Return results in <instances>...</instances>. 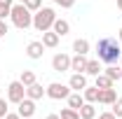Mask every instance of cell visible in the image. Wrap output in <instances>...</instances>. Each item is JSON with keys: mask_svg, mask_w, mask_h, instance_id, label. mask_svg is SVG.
Instances as JSON below:
<instances>
[{"mask_svg": "<svg viewBox=\"0 0 122 119\" xmlns=\"http://www.w3.org/2000/svg\"><path fill=\"white\" fill-rule=\"evenodd\" d=\"M120 56H122V47H120V40L117 37H101L96 42V59L106 65H113V63H120Z\"/></svg>", "mask_w": 122, "mask_h": 119, "instance_id": "6da1fadb", "label": "cell"}, {"mask_svg": "<svg viewBox=\"0 0 122 119\" xmlns=\"http://www.w3.org/2000/svg\"><path fill=\"white\" fill-rule=\"evenodd\" d=\"M10 19H12V23H14L19 30H26V28H30V26H33V12H30L24 2H16V5H12Z\"/></svg>", "mask_w": 122, "mask_h": 119, "instance_id": "7a4b0ae2", "label": "cell"}, {"mask_svg": "<svg viewBox=\"0 0 122 119\" xmlns=\"http://www.w3.org/2000/svg\"><path fill=\"white\" fill-rule=\"evenodd\" d=\"M56 21V12L52 7H40L38 12H33V28L38 33H45V30H52Z\"/></svg>", "mask_w": 122, "mask_h": 119, "instance_id": "3957f363", "label": "cell"}, {"mask_svg": "<svg viewBox=\"0 0 122 119\" xmlns=\"http://www.w3.org/2000/svg\"><path fill=\"white\" fill-rule=\"evenodd\" d=\"M45 91H47V98H52V101H66L71 96V87L61 84V82H52Z\"/></svg>", "mask_w": 122, "mask_h": 119, "instance_id": "277c9868", "label": "cell"}, {"mask_svg": "<svg viewBox=\"0 0 122 119\" xmlns=\"http://www.w3.org/2000/svg\"><path fill=\"white\" fill-rule=\"evenodd\" d=\"M24 98H26V87H24L19 79H16V82H10V84H7V101L19 105Z\"/></svg>", "mask_w": 122, "mask_h": 119, "instance_id": "5b68a950", "label": "cell"}, {"mask_svg": "<svg viewBox=\"0 0 122 119\" xmlns=\"http://www.w3.org/2000/svg\"><path fill=\"white\" fill-rule=\"evenodd\" d=\"M52 70H56V73H66V70H71V56L68 54H54V59H52Z\"/></svg>", "mask_w": 122, "mask_h": 119, "instance_id": "8992f818", "label": "cell"}, {"mask_svg": "<svg viewBox=\"0 0 122 119\" xmlns=\"http://www.w3.org/2000/svg\"><path fill=\"white\" fill-rule=\"evenodd\" d=\"M45 49L47 47L42 45V40H33V42H28V47H26V56H28L30 61H38V59H42Z\"/></svg>", "mask_w": 122, "mask_h": 119, "instance_id": "52a82bcc", "label": "cell"}, {"mask_svg": "<svg viewBox=\"0 0 122 119\" xmlns=\"http://www.w3.org/2000/svg\"><path fill=\"white\" fill-rule=\"evenodd\" d=\"M35 110H38V107H35V101L26 96V98L19 103V110H16V112H19V117H21V119H28V117L35 114Z\"/></svg>", "mask_w": 122, "mask_h": 119, "instance_id": "ba28073f", "label": "cell"}, {"mask_svg": "<svg viewBox=\"0 0 122 119\" xmlns=\"http://www.w3.org/2000/svg\"><path fill=\"white\" fill-rule=\"evenodd\" d=\"M87 54H75V56H71V70L73 73H85L87 70Z\"/></svg>", "mask_w": 122, "mask_h": 119, "instance_id": "9c48e42d", "label": "cell"}, {"mask_svg": "<svg viewBox=\"0 0 122 119\" xmlns=\"http://www.w3.org/2000/svg\"><path fill=\"white\" fill-rule=\"evenodd\" d=\"M68 87H71L73 91H80V93H82V89L87 87V77H85V73H73L71 79H68Z\"/></svg>", "mask_w": 122, "mask_h": 119, "instance_id": "30bf717a", "label": "cell"}, {"mask_svg": "<svg viewBox=\"0 0 122 119\" xmlns=\"http://www.w3.org/2000/svg\"><path fill=\"white\" fill-rule=\"evenodd\" d=\"M26 96H28V98H33V101H40V98H45V96H47V91L42 89V84L33 82L30 87H26Z\"/></svg>", "mask_w": 122, "mask_h": 119, "instance_id": "8fae6325", "label": "cell"}, {"mask_svg": "<svg viewBox=\"0 0 122 119\" xmlns=\"http://www.w3.org/2000/svg\"><path fill=\"white\" fill-rule=\"evenodd\" d=\"M115 101H117V91H115V87H113V89H101V91H99V103L113 105Z\"/></svg>", "mask_w": 122, "mask_h": 119, "instance_id": "7c38bea8", "label": "cell"}, {"mask_svg": "<svg viewBox=\"0 0 122 119\" xmlns=\"http://www.w3.org/2000/svg\"><path fill=\"white\" fill-rule=\"evenodd\" d=\"M59 40H61V35H56L54 30H45V33H42V45H45L47 49L59 47Z\"/></svg>", "mask_w": 122, "mask_h": 119, "instance_id": "4fadbf2b", "label": "cell"}, {"mask_svg": "<svg viewBox=\"0 0 122 119\" xmlns=\"http://www.w3.org/2000/svg\"><path fill=\"white\" fill-rule=\"evenodd\" d=\"M52 30H54L56 35H61V37H63V35H68V33H71V23H68L66 19H59V16H56V21H54Z\"/></svg>", "mask_w": 122, "mask_h": 119, "instance_id": "5bb4252c", "label": "cell"}, {"mask_svg": "<svg viewBox=\"0 0 122 119\" xmlns=\"http://www.w3.org/2000/svg\"><path fill=\"white\" fill-rule=\"evenodd\" d=\"M99 87H89V84H87V87H85V89H82V96H85V103H99Z\"/></svg>", "mask_w": 122, "mask_h": 119, "instance_id": "9a60e30c", "label": "cell"}, {"mask_svg": "<svg viewBox=\"0 0 122 119\" xmlns=\"http://www.w3.org/2000/svg\"><path fill=\"white\" fill-rule=\"evenodd\" d=\"M103 73V68H101V61L99 59H89L87 61V70H85V75H92V77H96V75Z\"/></svg>", "mask_w": 122, "mask_h": 119, "instance_id": "2e32d148", "label": "cell"}, {"mask_svg": "<svg viewBox=\"0 0 122 119\" xmlns=\"http://www.w3.org/2000/svg\"><path fill=\"white\" fill-rule=\"evenodd\" d=\"M94 87H99V89H113L115 87V82L108 77L106 73H101V75H96V79H94Z\"/></svg>", "mask_w": 122, "mask_h": 119, "instance_id": "e0dca14e", "label": "cell"}, {"mask_svg": "<svg viewBox=\"0 0 122 119\" xmlns=\"http://www.w3.org/2000/svg\"><path fill=\"white\" fill-rule=\"evenodd\" d=\"M66 101H68V107H73V110H80V107L85 105V96H82L80 91H75V93H71Z\"/></svg>", "mask_w": 122, "mask_h": 119, "instance_id": "ac0fdd59", "label": "cell"}, {"mask_svg": "<svg viewBox=\"0 0 122 119\" xmlns=\"http://www.w3.org/2000/svg\"><path fill=\"white\" fill-rule=\"evenodd\" d=\"M77 112H80V119H94V117H96V107H94V103H85Z\"/></svg>", "mask_w": 122, "mask_h": 119, "instance_id": "d6986e66", "label": "cell"}, {"mask_svg": "<svg viewBox=\"0 0 122 119\" xmlns=\"http://www.w3.org/2000/svg\"><path fill=\"white\" fill-rule=\"evenodd\" d=\"M103 73H106L108 77L113 79V82H120V79H122V68L117 65V63H113V65H108V68L103 70Z\"/></svg>", "mask_w": 122, "mask_h": 119, "instance_id": "ffe728a7", "label": "cell"}, {"mask_svg": "<svg viewBox=\"0 0 122 119\" xmlns=\"http://www.w3.org/2000/svg\"><path fill=\"white\" fill-rule=\"evenodd\" d=\"M73 51H75V54H87V51H89V42H87L85 37H77L75 42H73Z\"/></svg>", "mask_w": 122, "mask_h": 119, "instance_id": "44dd1931", "label": "cell"}, {"mask_svg": "<svg viewBox=\"0 0 122 119\" xmlns=\"http://www.w3.org/2000/svg\"><path fill=\"white\" fill-rule=\"evenodd\" d=\"M19 82H21L24 87H30V84L35 82V73H33V70H24L21 77H19Z\"/></svg>", "mask_w": 122, "mask_h": 119, "instance_id": "7402d4cb", "label": "cell"}, {"mask_svg": "<svg viewBox=\"0 0 122 119\" xmlns=\"http://www.w3.org/2000/svg\"><path fill=\"white\" fill-rule=\"evenodd\" d=\"M59 117L61 119H80V112L73 110V107H63V110L59 112Z\"/></svg>", "mask_w": 122, "mask_h": 119, "instance_id": "603a6c76", "label": "cell"}, {"mask_svg": "<svg viewBox=\"0 0 122 119\" xmlns=\"http://www.w3.org/2000/svg\"><path fill=\"white\" fill-rule=\"evenodd\" d=\"M24 5L28 7L30 12H38V9L42 7V0H24Z\"/></svg>", "mask_w": 122, "mask_h": 119, "instance_id": "cb8c5ba5", "label": "cell"}, {"mask_svg": "<svg viewBox=\"0 0 122 119\" xmlns=\"http://www.w3.org/2000/svg\"><path fill=\"white\" fill-rule=\"evenodd\" d=\"M110 107H113L110 112H113V114H115L117 119H122V98H117V101H115V103L110 105Z\"/></svg>", "mask_w": 122, "mask_h": 119, "instance_id": "d4e9b609", "label": "cell"}, {"mask_svg": "<svg viewBox=\"0 0 122 119\" xmlns=\"http://www.w3.org/2000/svg\"><path fill=\"white\" fill-rule=\"evenodd\" d=\"M12 12V5H7V2H0V19H7Z\"/></svg>", "mask_w": 122, "mask_h": 119, "instance_id": "484cf974", "label": "cell"}, {"mask_svg": "<svg viewBox=\"0 0 122 119\" xmlns=\"http://www.w3.org/2000/svg\"><path fill=\"white\" fill-rule=\"evenodd\" d=\"M7 103H10V101H7V98H2V96H0V119H5V114H7V112H10V110H7Z\"/></svg>", "mask_w": 122, "mask_h": 119, "instance_id": "4316f807", "label": "cell"}, {"mask_svg": "<svg viewBox=\"0 0 122 119\" xmlns=\"http://www.w3.org/2000/svg\"><path fill=\"white\" fill-rule=\"evenodd\" d=\"M54 2H56V5H59L61 9H71V7H73V5H75V0H54Z\"/></svg>", "mask_w": 122, "mask_h": 119, "instance_id": "83f0119b", "label": "cell"}, {"mask_svg": "<svg viewBox=\"0 0 122 119\" xmlns=\"http://www.w3.org/2000/svg\"><path fill=\"white\" fill-rule=\"evenodd\" d=\"M5 33H7V21H5V19H0V40L5 37Z\"/></svg>", "mask_w": 122, "mask_h": 119, "instance_id": "f1b7e54d", "label": "cell"}, {"mask_svg": "<svg viewBox=\"0 0 122 119\" xmlns=\"http://www.w3.org/2000/svg\"><path fill=\"white\" fill-rule=\"evenodd\" d=\"M99 119H117V117H115L113 112H101V114H99Z\"/></svg>", "mask_w": 122, "mask_h": 119, "instance_id": "f546056e", "label": "cell"}, {"mask_svg": "<svg viewBox=\"0 0 122 119\" xmlns=\"http://www.w3.org/2000/svg\"><path fill=\"white\" fill-rule=\"evenodd\" d=\"M5 119H21V117H19V112H7Z\"/></svg>", "mask_w": 122, "mask_h": 119, "instance_id": "4dcf8cb0", "label": "cell"}, {"mask_svg": "<svg viewBox=\"0 0 122 119\" xmlns=\"http://www.w3.org/2000/svg\"><path fill=\"white\" fill-rule=\"evenodd\" d=\"M47 119H61L59 114H47Z\"/></svg>", "mask_w": 122, "mask_h": 119, "instance_id": "1f68e13d", "label": "cell"}, {"mask_svg": "<svg viewBox=\"0 0 122 119\" xmlns=\"http://www.w3.org/2000/svg\"><path fill=\"white\" fill-rule=\"evenodd\" d=\"M117 40H120V42H122V28L117 30Z\"/></svg>", "mask_w": 122, "mask_h": 119, "instance_id": "d6a6232c", "label": "cell"}, {"mask_svg": "<svg viewBox=\"0 0 122 119\" xmlns=\"http://www.w3.org/2000/svg\"><path fill=\"white\" fill-rule=\"evenodd\" d=\"M117 7H120V9H122V0H117Z\"/></svg>", "mask_w": 122, "mask_h": 119, "instance_id": "836d02e7", "label": "cell"}, {"mask_svg": "<svg viewBox=\"0 0 122 119\" xmlns=\"http://www.w3.org/2000/svg\"><path fill=\"white\" fill-rule=\"evenodd\" d=\"M120 68H122V56H120Z\"/></svg>", "mask_w": 122, "mask_h": 119, "instance_id": "e575fe53", "label": "cell"}, {"mask_svg": "<svg viewBox=\"0 0 122 119\" xmlns=\"http://www.w3.org/2000/svg\"><path fill=\"white\" fill-rule=\"evenodd\" d=\"M19 2H24V0H19Z\"/></svg>", "mask_w": 122, "mask_h": 119, "instance_id": "d590c367", "label": "cell"}, {"mask_svg": "<svg viewBox=\"0 0 122 119\" xmlns=\"http://www.w3.org/2000/svg\"><path fill=\"white\" fill-rule=\"evenodd\" d=\"M28 119H33V117H28Z\"/></svg>", "mask_w": 122, "mask_h": 119, "instance_id": "8d00e7d4", "label": "cell"}]
</instances>
